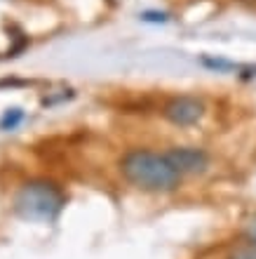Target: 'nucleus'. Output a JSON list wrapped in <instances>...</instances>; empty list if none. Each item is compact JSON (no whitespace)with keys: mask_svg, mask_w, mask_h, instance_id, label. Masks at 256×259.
<instances>
[{"mask_svg":"<svg viewBox=\"0 0 256 259\" xmlns=\"http://www.w3.org/2000/svg\"><path fill=\"white\" fill-rule=\"evenodd\" d=\"M19 120H21V113H19L17 109H12V113H5V118H3V127H5V130H7V127L12 130L14 125L19 123Z\"/></svg>","mask_w":256,"mask_h":259,"instance_id":"423d86ee","label":"nucleus"},{"mask_svg":"<svg viewBox=\"0 0 256 259\" xmlns=\"http://www.w3.org/2000/svg\"><path fill=\"white\" fill-rule=\"evenodd\" d=\"M165 118L169 123L179 125V127H188V125H195L200 118L204 116V104L197 99V97L190 95H181L174 97L165 104Z\"/></svg>","mask_w":256,"mask_h":259,"instance_id":"7ed1b4c3","label":"nucleus"},{"mask_svg":"<svg viewBox=\"0 0 256 259\" xmlns=\"http://www.w3.org/2000/svg\"><path fill=\"white\" fill-rule=\"evenodd\" d=\"M66 203L64 191L52 182L38 179V182H28L19 189L14 198V210L17 214L31 222H52L61 212Z\"/></svg>","mask_w":256,"mask_h":259,"instance_id":"f03ea898","label":"nucleus"},{"mask_svg":"<svg viewBox=\"0 0 256 259\" xmlns=\"http://www.w3.org/2000/svg\"><path fill=\"white\" fill-rule=\"evenodd\" d=\"M125 182L146 193H169L181 184V175L169 163L167 153L148 149H132L120 160Z\"/></svg>","mask_w":256,"mask_h":259,"instance_id":"f257e3e1","label":"nucleus"},{"mask_svg":"<svg viewBox=\"0 0 256 259\" xmlns=\"http://www.w3.org/2000/svg\"><path fill=\"white\" fill-rule=\"evenodd\" d=\"M247 238H251V240H256V217L251 219V224L247 226Z\"/></svg>","mask_w":256,"mask_h":259,"instance_id":"0eeeda50","label":"nucleus"},{"mask_svg":"<svg viewBox=\"0 0 256 259\" xmlns=\"http://www.w3.org/2000/svg\"><path fill=\"white\" fill-rule=\"evenodd\" d=\"M226 259H256V240L244 238L242 243H237L228 252Z\"/></svg>","mask_w":256,"mask_h":259,"instance_id":"39448f33","label":"nucleus"},{"mask_svg":"<svg viewBox=\"0 0 256 259\" xmlns=\"http://www.w3.org/2000/svg\"><path fill=\"white\" fill-rule=\"evenodd\" d=\"M167 158L181 177H186V175H202L209 167V156L202 149H195V146H172L167 151Z\"/></svg>","mask_w":256,"mask_h":259,"instance_id":"20e7f679","label":"nucleus"}]
</instances>
